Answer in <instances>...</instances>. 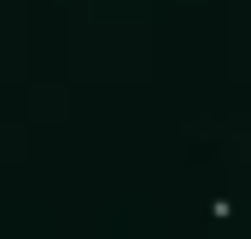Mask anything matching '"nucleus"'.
<instances>
[]
</instances>
